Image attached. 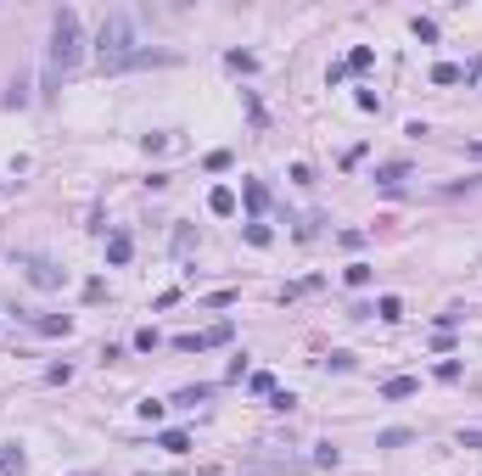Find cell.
I'll list each match as a JSON object with an SVG mask.
<instances>
[{"label":"cell","mask_w":482,"mask_h":476,"mask_svg":"<svg viewBox=\"0 0 482 476\" xmlns=\"http://www.w3.org/2000/svg\"><path fill=\"white\" fill-rule=\"evenodd\" d=\"M95 56H101V73H124V68H135V23L124 17V11H112L107 23H101V40H95Z\"/></svg>","instance_id":"7a4b0ae2"},{"label":"cell","mask_w":482,"mask_h":476,"mask_svg":"<svg viewBox=\"0 0 482 476\" xmlns=\"http://www.w3.org/2000/svg\"><path fill=\"white\" fill-rule=\"evenodd\" d=\"M415 387H421L415 376H387V381H382V398H409Z\"/></svg>","instance_id":"9c48e42d"},{"label":"cell","mask_w":482,"mask_h":476,"mask_svg":"<svg viewBox=\"0 0 482 476\" xmlns=\"http://www.w3.org/2000/svg\"><path fill=\"white\" fill-rule=\"evenodd\" d=\"M315 465H325V471H336V465H342V454H336L331 443H320V454H315Z\"/></svg>","instance_id":"ffe728a7"},{"label":"cell","mask_w":482,"mask_h":476,"mask_svg":"<svg viewBox=\"0 0 482 476\" xmlns=\"http://www.w3.org/2000/svg\"><path fill=\"white\" fill-rule=\"evenodd\" d=\"M432 84H460V68H454V62H437V68H432Z\"/></svg>","instance_id":"e0dca14e"},{"label":"cell","mask_w":482,"mask_h":476,"mask_svg":"<svg viewBox=\"0 0 482 476\" xmlns=\"http://www.w3.org/2000/svg\"><path fill=\"white\" fill-rule=\"evenodd\" d=\"M415 40H437V23L432 17H415Z\"/></svg>","instance_id":"603a6c76"},{"label":"cell","mask_w":482,"mask_h":476,"mask_svg":"<svg viewBox=\"0 0 482 476\" xmlns=\"http://www.w3.org/2000/svg\"><path fill=\"white\" fill-rule=\"evenodd\" d=\"M158 448H168V454H191V437H185V432H163Z\"/></svg>","instance_id":"8fae6325"},{"label":"cell","mask_w":482,"mask_h":476,"mask_svg":"<svg viewBox=\"0 0 482 476\" xmlns=\"http://www.w3.org/2000/svg\"><path fill=\"white\" fill-rule=\"evenodd\" d=\"M437 381H460V359H443L437 364Z\"/></svg>","instance_id":"d4e9b609"},{"label":"cell","mask_w":482,"mask_h":476,"mask_svg":"<svg viewBox=\"0 0 482 476\" xmlns=\"http://www.w3.org/2000/svg\"><path fill=\"white\" fill-rule=\"evenodd\" d=\"M129 252H135V241L124 236V230H118V236H107V263H129Z\"/></svg>","instance_id":"52a82bcc"},{"label":"cell","mask_w":482,"mask_h":476,"mask_svg":"<svg viewBox=\"0 0 482 476\" xmlns=\"http://www.w3.org/2000/svg\"><path fill=\"white\" fill-rule=\"evenodd\" d=\"M247 241H252V246H269L275 230H269V225H247Z\"/></svg>","instance_id":"44dd1931"},{"label":"cell","mask_w":482,"mask_h":476,"mask_svg":"<svg viewBox=\"0 0 482 476\" xmlns=\"http://www.w3.org/2000/svg\"><path fill=\"white\" fill-rule=\"evenodd\" d=\"M230 336H236V325L219 319V325H208V331H196V336H174V347H180V353H202V347H225Z\"/></svg>","instance_id":"3957f363"},{"label":"cell","mask_w":482,"mask_h":476,"mask_svg":"<svg viewBox=\"0 0 482 476\" xmlns=\"http://www.w3.org/2000/svg\"><path fill=\"white\" fill-rule=\"evenodd\" d=\"M208 398H213V387H185V393H174V403H191V409H196V403H208Z\"/></svg>","instance_id":"5bb4252c"},{"label":"cell","mask_w":482,"mask_h":476,"mask_svg":"<svg viewBox=\"0 0 482 476\" xmlns=\"http://www.w3.org/2000/svg\"><path fill=\"white\" fill-rule=\"evenodd\" d=\"M23 465H28L23 448H17V443H0V476H23Z\"/></svg>","instance_id":"5b68a950"},{"label":"cell","mask_w":482,"mask_h":476,"mask_svg":"<svg viewBox=\"0 0 482 476\" xmlns=\"http://www.w3.org/2000/svg\"><path fill=\"white\" fill-rule=\"evenodd\" d=\"M409 443H415V432H404V426H393V432L376 437V448H409Z\"/></svg>","instance_id":"30bf717a"},{"label":"cell","mask_w":482,"mask_h":476,"mask_svg":"<svg viewBox=\"0 0 482 476\" xmlns=\"http://www.w3.org/2000/svg\"><path fill=\"white\" fill-rule=\"evenodd\" d=\"M84 56V34H79V11H57V23H51V51H45V95L57 90L62 73H74Z\"/></svg>","instance_id":"6da1fadb"},{"label":"cell","mask_w":482,"mask_h":476,"mask_svg":"<svg viewBox=\"0 0 482 476\" xmlns=\"http://www.w3.org/2000/svg\"><path fill=\"white\" fill-rule=\"evenodd\" d=\"M208 208H213L219 219H230V213H236V191H225V185H213V191H208Z\"/></svg>","instance_id":"8992f818"},{"label":"cell","mask_w":482,"mask_h":476,"mask_svg":"<svg viewBox=\"0 0 482 476\" xmlns=\"http://www.w3.org/2000/svg\"><path fill=\"white\" fill-rule=\"evenodd\" d=\"M34 325H40V336H68V331H74V319H68V314H40Z\"/></svg>","instance_id":"ba28073f"},{"label":"cell","mask_w":482,"mask_h":476,"mask_svg":"<svg viewBox=\"0 0 482 476\" xmlns=\"http://www.w3.org/2000/svg\"><path fill=\"white\" fill-rule=\"evenodd\" d=\"M376 314L393 325V319H404V303H399V297H382V303H376Z\"/></svg>","instance_id":"ac0fdd59"},{"label":"cell","mask_w":482,"mask_h":476,"mask_svg":"<svg viewBox=\"0 0 482 476\" xmlns=\"http://www.w3.org/2000/svg\"><path fill=\"white\" fill-rule=\"evenodd\" d=\"M359 112H382V95L376 90H359Z\"/></svg>","instance_id":"cb8c5ba5"},{"label":"cell","mask_w":482,"mask_h":476,"mask_svg":"<svg viewBox=\"0 0 482 476\" xmlns=\"http://www.w3.org/2000/svg\"><path fill=\"white\" fill-rule=\"evenodd\" d=\"M370 62H376V56H370V45H353V56H348V62H342V68H348V73H365V68H370Z\"/></svg>","instance_id":"7c38bea8"},{"label":"cell","mask_w":482,"mask_h":476,"mask_svg":"<svg viewBox=\"0 0 482 476\" xmlns=\"http://www.w3.org/2000/svg\"><path fill=\"white\" fill-rule=\"evenodd\" d=\"M264 202H269V191H264L258 179H247V208H252V213H264Z\"/></svg>","instance_id":"9a60e30c"},{"label":"cell","mask_w":482,"mask_h":476,"mask_svg":"<svg viewBox=\"0 0 482 476\" xmlns=\"http://www.w3.org/2000/svg\"><path fill=\"white\" fill-rule=\"evenodd\" d=\"M6 107H28V79H11V90H6Z\"/></svg>","instance_id":"2e32d148"},{"label":"cell","mask_w":482,"mask_h":476,"mask_svg":"<svg viewBox=\"0 0 482 476\" xmlns=\"http://www.w3.org/2000/svg\"><path fill=\"white\" fill-rule=\"evenodd\" d=\"M225 62H230V68H236V73H252V68H258V56H247V51H230V56H225Z\"/></svg>","instance_id":"d6986e66"},{"label":"cell","mask_w":482,"mask_h":476,"mask_svg":"<svg viewBox=\"0 0 482 476\" xmlns=\"http://www.w3.org/2000/svg\"><path fill=\"white\" fill-rule=\"evenodd\" d=\"M348 286H370V263H348Z\"/></svg>","instance_id":"7402d4cb"},{"label":"cell","mask_w":482,"mask_h":476,"mask_svg":"<svg viewBox=\"0 0 482 476\" xmlns=\"http://www.w3.org/2000/svg\"><path fill=\"white\" fill-rule=\"evenodd\" d=\"M28 280H34L40 292H51V286H62V275H57V269H51L45 258H28Z\"/></svg>","instance_id":"277c9868"},{"label":"cell","mask_w":482,"mask_h":476,"mask_svg":"<svg viewBox=\"0 0 482 476\" xmlns=\"http://www.w3.org/2000/svg\"><path fill=\"white\" fill-rule=\"evenodd\" d=\"M247 387H252V393H275V376H264V370H258V376H247Z\"/></svg>","instance_id":"484cf974"},{"label":"cell","mask_w":482,"mask_h":476,"mask_svg":"<svg viewBox=\"0 0 482 476\" xmlns=\"http://www.w3.org/2000/svg\"><path fill=\"white\" fill-rule=\"evenodd\" d=\"M404 174H409V162H387V168H376V179H382V185H387V191H393V185H399Z\"/></svg>","instance_id":"4fadbf2b"}]
</instances>
